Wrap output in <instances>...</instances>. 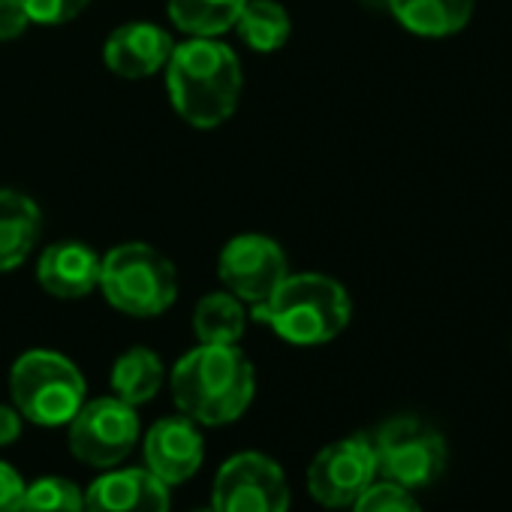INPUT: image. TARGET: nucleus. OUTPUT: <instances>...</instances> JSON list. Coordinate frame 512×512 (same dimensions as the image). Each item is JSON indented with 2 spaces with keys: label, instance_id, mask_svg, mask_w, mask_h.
Here are the masks:
<instances>
[{
  "label": "nucleus",
  "instance_id": "obj_1",
  "mask_svg": "<svg viewBox=\"0 0 512 512\" xmlns=\"http://www.w3.org/2000/svg\"><path fill=\"white\" fill-rule=\"evenodd\" d=\"M244 88L238 55L217 37H190L172 49L166 91L172 109L196 130H214L232 118Z\"/></svg>",
  "mask_w": 512,
  "mask_h": 512
},
{
  "label": "nucleus",
  "instance_id": "obj_2",
  "mask_svg": "<svg viewBox=\"0 0 512 512\" xmlns=\"http://www.w3.org/2000/svg\"><path fill=\"white\" fill-rule=\"evenodd\" d=\"M169 383L178 413L208 428L235 422L250 407L256 392L253 365L238 344L193 347L175 362Z\"/></svg>",
  "mask_w": 512,
  "mask_h": 512
},
{
  "label": "nucleus",
  "instance_id": "obj_3",
  "mask_svg": "<svg viewBox=\"0 0 512 512\" xmlns=\"http://www.w3.org/2000/svg\"><path fill=\"white\" fill-rule=\"evenodd\" d=\"M250 317L266 323L287 344L317 347L335 341L347 329L353 302L335 278L302 272L287 275L263 305L250 308Z\"/></svg>",
  "mask_w": 512,
  "mask_h": 512
},
{
  "label": "nucleus",
  "instance_id": "obj_4",
  "mask_svg": "<svg viewBox=\"0 0 512 512\" xmlns=\"http://www.w3.org/2000/svg\"><path fill=\"white\" fill-rule=\"evenodd\" d=\"M100 290L127 317H157L178 296V272L157 247L127 241L100 260Z\"/></svg>",
  "mask_w": 512,
  "mask_h": 512
},
{
  "label": "nucleus",
  "instance_id": "obj_5",
  "mask_svg": "<svg viewBox=\"0 0 512 512\" xmlns=\"http://www.w3.org/2000/svg\"><path fill=\"white\" fill-rule=\"evenodd\" d=\"M10 395L28 422L58 428L70 425L88 401V386L82 371L67 356L55 350H28L10 371Z\"/></svg>",
  "mask_w": 512,
  "mask_h": 512
},
{
  "label": "nucleus",
  "instance_id": "obj_6",
  "mask_svg": "<svg viewBox=\"0 0 512 512\" xmlns=\"http://www.w3.org/2000/svg\"><path fill=\"white\" fill-rule=\"evenodd\" d=\"M377 455V473L401 488H425L446 467V440L428 422L398 416L368 434Z\"/></svg>",
  "mask_w": 512,
  "mask_h": 512
},
{
  "label": "nucleus",
  "instance_id": "obj_7",
  "mask_svg": "<svg viewBox=\"0 0 512 512\" xmlns=\"http://www.w3.org/2000/svg\"><path fill=\"white\" fill-rule=\"evenodd\" d=\"M214 512H290V485L281 464L263 452L223 461L211 485Z\"/></svg>",
  "mask_w": 512,
  "mask_h": 512
},
{
  "label": "nucleus",
  "instance_id": "obj_8",
  "mask_svg": "<svg viewBox=\"0 0 512 512\" xmlns=\"http://www.w3.org/2000/svg\"><path fill=\"white\" fill-rule=\"evenodd\" d=\"M70 452L91 467H118L139 443V413L121 398H94L70 419Z\"/></svg>",
  "mask_w": 512,
  "mask_h": 512
},
{
  "label": "nucleus",
  "instance_id": "obj_9",
  "mask_svg": "<svg viewBox=\"0 0 512 512\" xmlns=\"http://www.w3.org/2000/svg\"><path fill=\"white\" fill-rule=\"evenodd\" d=\"M290 275L287 253L281 244L260 232H244L226 241L217 260V278L226 293L247 308L263 305Z\"/></svg>",
  "mask_w": 512,
  "mask_h": 512
},
{
  "label": "nucleus",
  "instance_id": "obj_10",
  "mask_svg": "<svg viewBox=\"0 0 512 512\" xmlns=\"http://www.w3.org/2000/svg\"><path fill=\"white\" fill-rule=\"evenodd\" d=\"M377 479V455L368 434L344 437L317 452L308 467V491L320 506L344 509Z\"/></svg>",
  "mask_w": 512,
  "mask_h": 512
},
{
  "label": "nucleus",
  "instance_id": "obj_11",
  "mask_svg": "<svg viewBox=\"0 0 512 512\" xmlns=\"http://www.w3.org/2000/svg\"><path fill=\"white\" fill-rule=\"evenodd\" d=\"M142 452H145V467L166 485H181L187 479L196 476V470L202 467L205 458V443L199 434V425L187 416H166L157 419L145 440H142Z\"/></svg>",
  "mask_w": 512,
  "mask_h": 512
},
{
  "label": "nucleus",
  "instance_id": "obj_12",
  "mask_svg": "<svg viewBox=\"0 0 512 512\" xmlns=\"http://www.w3.org/2000/svg\"><path fill=\"white\" fill-rule=\"evenodd\" d=\"M172 37L154 22H127L115 28L103 46L106 67L121 79H148L166 70L172 58Z\"/></svg>",
  "mask_w": 512,
  "mask_h": 512
},
{
  "label": "nucleus",
  "instance_id": "obj_13",
  "mask_svg": "<svg viewBox=\"0 0 512 512\" xmlns=\"http://www.w3.org/2000/svg\"><path fill=\"white\" fill-rule=\"evenodd\" d=\"M85 512H169V488L148 467H109L88 485Z\"/></svg>",
  "mask_w": 512,
  "mask_h": 512
},
{
  "label": "nucleus",
  "instance_id": "obj_14",
  "mask_svg": "<svg viewBox=\"0 0 512 512\" xmlns=\"http://www.w3.org/2000/svg\"><path fill=\"white\" fill-rule=\"evenodd\" d=\"M100 260L85 241H55L40 256L37 281L55 299H85L100 287Z\"/></svg>",
  "mask_w": 512,
  "mask_h": 512
},
{
  "label": "nucleus",
  "instance_id": "obj_15",
  "mask_svg": "<svg viewBox=\"0 0 512 512\" xmlns=\"http://www.w3.org/2000/svg\"><path fill=\"white\" fill-rule=\"evenodd\" d=\"M43 232L37 202L19 190H0V275L19 269Z\"/></svg>",
  "mask_w": 512,
  "mask_h": 512
},
{
  "label": "nucleus",
  "instance_id": "obj_16",
  "mask_svg": "<svg viewBox=\"0 0 512 512\" xmlns=\"http://www.w3.org/2000/svg\"><path fill=\"white\" fill-rule=\"evenodd\" d=\"M389 10L410 34L443 40L470 25L476 0H389Z\"/></svg>",
  "mask_w": 512,
  "mask_h": 512
},
{
  "label": "nucleus",
  "instance_id": "obj_17",
  "mask_svg": "<svg viewBox=\"0 0 512 512\" xmlns=\"http://www.w3.org/2000/svg\"><path fill=\"white\" fill-rule=\"evenodd\" d=\"M166 380V368L160 356L148 347H133L118 356L112 368V392L130 407L148 404Z\"/></svg>",
  "mask_w": 512,
  "mask_h": 512
},
{
  "label": "nucleus",
  "instance_id": "obj_18",
  "mask_svg": "<svg viewBox=\"0 0 512 512\" xmlns=\"http://www.w3.org/2000/svg\"><path fill=\"white\" fill-rule=\"evenodd\" d=\"M235 31L247 49L269 55L287 46L293 34V22L278 0H244Z\"/></svg>",
  "mask_w": 512,
  "mask_h": 512
},
{
  "label": "nucleus",
  "instance_id": "obj_19",
  "mask_svg": "<svg viewBox=\"0 0 512 512\" xmlns=\"http://www.w3.org/2000/svg\"><path fill=\"white\" fill-rule=\"evenodd\" d=\"M247 329V308L241 299H235L232 293H208L199 299L196 311H193V332L199 338V344H220V347H232L241 341Z\"/></svg>",
  "mask_w": 512,
  "mask_h": 512
},
{
  "label": "nucleus",
  "instance_id": "obj_20",
  "mask_svg": "<svg viewBox=\"0 0 512 512\" xmlns=\"http://www.w3.org/2000/svg\"><path fill=\"white\" fill-rule=\"evenodd\" d=\"M244 0H169V19L187 37H220L235 28Z\"/></svg>",
  "mask_w": 512,
  "mask_h": 512
},
{
  "label": "nucleus",
  "instance_id": "obj_21",
  "mask_svg": "<svg viewBox=\"0 0 512 512\" xmlns=\"http://www.w3.org/2000/svg\"><path fill=\"white\" fill-rule=\"evenodd\" d=\"M22 512H85V491L64 476H43L25 485Z\"/></svg>",
  "mask_w": 512,
  "mask_h": 512
},
{
  "label": "nucleus",
  "instance_id": "obj_22",
  "mask_svg": "<svg viewBox=\"0 0 512 512\" xmlns=\"http://www.w3.org/2000/svg\"><path fill=\"white\" fill-rule=\"evenodd\" d=\"M353 512H422L410 488H401L395 482H371L353 503Z\"/></svg>",
  "mask_w": 512,
  "mask_h": 512
},
{
  "label": "nucleus",
  "instance_id": "obj_23",
  "mask_svg": "<svg viewBox=\"0 0 512 512\" xmlns=\"http://www.w3.org/2000/svg\"><path fill=\"white\" fill-rule=\"evenodd\" d=\"M34 25H67L88 10L91 0H22Z\"/></svg>",
  "mask_w": 512,
  "mask_h": 512
},
{
  "label": "nucleus",
  "instance_id": "obj_24",
  "mask_svg": "<svg viewBox=\"0 0 512 512\" xmlns=\"http://www.w3.org/2000/svg\"><path fill=\"white\" fill-rule=\"evenodd\" d=\"M22 500H25V479L22 473L0 461V512H22Z\"/></svg>",
  "mask_w": 512,
  "mask_h": 512
},
{
  "label": "nucleus",
  "instance_id": "obj_25",
  "mask_svg": "<svg viewBox=\"0 0 512 512\" xmlns=\"http://www.w3.org/2000/svg\"><path fill=\"white\" fill-rule=\"evenodd\" d=\"M31 16L22 0H0V40H16L28 31Z\"/></svg>",
  "mask_w": 512,
  "mask_h": 512
},
{
  "label": "nucleus",
  "instance_id": "obj_26",
  "mask_svg": "<svg viewBox=\"0 0 512 512\" xmlns=\"http://www.w3.org/2000/svg\"><path fill=\"white\" fill-rule=\"evenodd\" d=\"M25 416L16 410V404H0V446H10L22 437Z\"/></svg>",
  "mask_w": 512,
  "mask_h": 512
},
{
  "label": "nucleus",
  "instance_id": "obj_27",
  "mask_svg": "<svg viewBox=\"0 0 512 512\" xmlns=\"http://www.w3.org/2000/svg\"><path fill=\"white\" fill-rule=\"evenodd\" d=\"M193 512H214L211 506H202V509H193Z\"/></svg>",
  "mask_w": 512,
  "mask_h": 512
}]
</instances>
